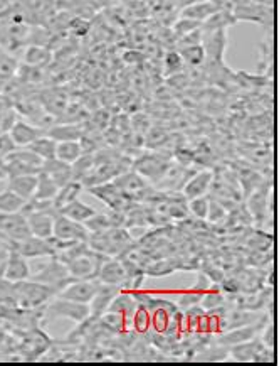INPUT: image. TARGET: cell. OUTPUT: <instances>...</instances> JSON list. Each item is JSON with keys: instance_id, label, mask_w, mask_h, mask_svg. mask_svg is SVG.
<instances>
[{"instance_id": "obj_38", "label": "cell", "mask_w": 279, "mask_h": 366, "mask_svg": "<svg viewBox=\"0 0 279 366\" xmlns=\"http://www.w3.org/2000/svg\"><path fill=\"white\" fill-rule=\"evenodd\" d=\"M209 205H210V198L209 196H199V198L188 199L187 207L188 213L194 214L197 220H207V213H209Z\"/></svg>"}, {"instance_id": "obj_11", "label": "cell", "mask_w": 279, "mask_h": 366, "mask_svg": "<svg viewBox=\"0 0 279 366\" xmlns=\"http://www.w3.org/2000/svg\"><path fill=\"white\" fill-rule=\"evenodd\" d=\"M9 250V248H7ZM32 272L31 267H29V260L25 256H22L16 250H9V255H7L5 265H3V278L7 282H22L31 278Z\"/></svg>"}, {"instance_id": "obj_4", "label": "cell", "mask_w": 279, "mask_h": 366, "mask_svg": "<svg viewBox=\"0 0 279 366\" xmlns=\"http://www.w3.org/2000/svg\"><path fill=\"white\" fill-rule=\"evenodd\" d=\"M46 316L49 319H71L73 323L79 324L81 321H85L89 316V305L88 304H79L74 301L63 299V297H52L49 301L46 307Z\"/></svg>"}, {"instance_id": "obj_9", "label": "cell", "mask_w": 279, "mask_h": 366, "mask_svg": "<svg viewBox=\"0 0 279 366\" xmlns=\"http://www.w3.org/2000/svg\"><path fill=\"white\" fill-rule=\"evenodd\" d=\"M201 44L205 49V56L212 63H224L225 49H227V31L219 29V31H202Z\"/></svg>"}, {"instance_id": "obj_44", "label": "cell", "mask_w": 279, "mask_h": 366, "mask_svg": "<svg viewBox=\"0 0 279 366\" xmlns=\"http://www.w3.org/2000/svg\"><path fill=\"white\" fill-rule=\"evenodd\" d=\"M201 299H202L201 294H197V292H194V290L187 289L186 292L180 294L179 301H177L175 304L179 305V309H188V307H192V305L201 304Z\"/></svg>"}, {"instance_id": "obj_6", "label": "cell", "mask_w": 279, "mask_h": 366, "mask_svg": "<svg viewBox=\"0 0 279 366\" xmlns=\"http://www.w3.org/2000/svg\"><path fill=\"white\" fill-rule=\"evenodd\" d=\"M172 162L165 159L161 154H143L135 161L133 169L138 172L140 176L145 177L146 181H152V183H160V179L167 172L168 165Z\"/></svg>"}, {"instance_id": "obj_45", "label": "cell", "mask_w": 279, "mask_h": 366, "mask_svg": "<svg viewBox=\"0 0 279 366\" xmlns=\"http://www.w3.org/2000/svg\"><path fill=\"white\" fill-rule=\"evenodd\" d=\"M173 270H175V267L164 260V262H158V263H153V265H150L148 269H146V274L152 275V277H165V275L173 274Z\"/></svg>"}, {"instance_id": "obj_43", "label": "cell", "mask_w": 279, "mask_h": 366, "mask_svg": "<svg viewBox=\"0 0 279 366\" xmlns=\"http://www.w3.org/2000/svg\"><path fill=\"white\" fill-rule=\"evenodd\" d=\"M225 218H227V210H225V206L222 205V203H219L217 199L210 198L207 220H209L210 223L217 225V223H221V221H225Z\"/></svg>"}, {"instance_id": "obj_2", "label": "cell", "mask_w": 279, "mask_h": 366, "mask_svg": "<svg viewBox=\"0 0 279 366\" xmlns=\"http://www.w3.org/2000/svg\"><path fill=\"white\" fill-rule=\"evenodd\" d=\"M31 278L39 282V284L47 285L49 289L54 290L56 296L61 292L64 287H67L71 282L76 281V278L71 277L67 267L64 265L61 260L56 258V256H51V260H49L46 265L41 267V270L37 274L31 275Z\"/></svg>"}, {"instance_id": "obj_34", "label": "cell", "mask_w": 279, "mask_h": 366, "mask_svg": "<svg viewBox=\"0 0 279 366\" xmlns=\"http://www.w3.org/2000/svg\"><path fill=\"white\" fill-rule=\"evenodd\" d=\"M130 327L140 334H145L150 331V311L145 305L138 304L137 311L133 312L130 321Z\"/></svg>"}, {"instance_id": "obj_12", "label": "cell", "mask_w": 279, "mask_h": 366, "mask_svg": "<svg viewBox=\"0 0 279 366\" xmlns=\"http://www.w3.org/2000/svg\"><path fill=\"white\" fill-rule=\"evenodd\" d=\"M126 270H124V265L122 263V260L115 258V256H108L100 267V274H98V281L101 284H108V285H115L118 287L120 290H123L124 284H126Z\"/></svg>"}, {"instance_id": "obj_3", "label": "cell", "mask_w": 279, "mask_h": 366, "mask_svg": "<svg viewBox=\"0 0 279 366\" xmlns=\"http://www.w3.org/2000/svg\"><path fill=\"white\" fill-rule=\"evenodd\" d=\"M86 191H88L89 194H93L94 198L100 199V201L103 203V205H107L108 210L111 211L126 213V211L133 206V199L120 191L113 181L103 184H96V186L91 187H86Z\"/></svg>"}, {"instance_id": "obj_32", "label": "cell", "mask_w": 279, "mask_h": 366, "mask_svg": "<svg viewBox=\"0 0 279 366\" xmlns=\"http://www.w3.org/2000/svg\"><path fill=\"white\" fill-rule=\"evenodd\" d=\"M180 56H182L183 63L188 64L192 68H199L205 63L207 56H205V49L201 43L199 44H190V46H183L179 48Z\"/></svg>"}, {"instance_id": "obj_24", "label": "cell", "mask_w": 279, "mask_h": 366, "mask_svg": "<svg viewBox=\"0 0 279 366\" xmlns=\"http://www.w3.org/2000/svg\"><path fill=\"white\" fill-rule=\"evenodd\" d=\"M41 105L49 115L58 119L67 108V96L58 90H49L47 93H44V96H41Z\"/></svg>"}, {"instance_id": "obj_5", "label": "cell", "mask_w": 279, "mask_h": 366, "mask_svg": "<svg viewBox=\"0 0 279 366\" xmlns=\"http://www.w3.org/2000/svg\"><path fill=\"white\" fill-rule=\"evenodd\" d=\"M31 236L27 218L24 213H0V240L19 241Z\"/></svg>"}, {"instance_id": "obj_39", "label": "cell", "mask_w": 279, "mask_h": 366, "mask_svg": "<svg viewBox=\"0 0 279 366\" xmlns=\"http://www.w3.org/2000/svg\"><path fill=\"white\" fill-rule=\"evenodd\" d=\"M186 68V63H183L182 56H180L179 51H168L164 58V70L165 74H180Z\"/></svg>"}, {"instance_id": "obj_18", "label": "cell", "mask_w": 279, "mask_h": 366, "mask_svg": "<svg viewBox=\"0 0 279 366\" xmlns=\"http://www.w3.org/2000/svg\"><path fill=\"white\" fill-rule=\"evenodd\" d=\"M41 171L46 172V174L58 184L59 187H63L64 184H67L69 181H73V167L71 164H66V162L59 161V159H49L43 162V167Z\"/></svg>"}, {"instance_id": "obj_14", "label": "cell", "mask_w": 279, "mask_h": 366, "mask_svg": "<svg viewBox=\"0 0 279 366\" xmlns=\"http://www.w3.org/2000/svg\"><path fill=\"white\" fill-rule=\"evenodd\" d=\"M113 183H115V186L118 187L120 191L124 192L126 196H130L133 201L138 198L140 192L148 187V181L143 176H140L135 169H128V171L118 174L113 179Z\"/></svg>"}, {"instance_id": "obj_15", "label": "cell", "mask_w": 279, "mask_h": 366, "mask_svg": "<svg viewBox=\"0 0 279 366\" xmlns=\"http://www.w3.org/2000/svg\"><path fill=\"white\" fill-rule=\"evenodd\" d=\"M9 134L10 137H12L14 143H16V147H29L37 137L46 134V130L34 125V123L29 122V120L17 119L16 123L10 127Z\"/></svg>"}, {"instance_id": "obj_29", "label": "cell", "mask_w": 279, "mask_h": 366, "mask_svg": "<svg viewBox=\"0 0 279 366\" xmlns=\"http://www.w3.org/2000/svg\"><path fill=\"white\" fill-rule=\"evenodd\" d=\"M58 184H56L46 172L41 171L39 174H37V186L32 199H36V201H52V199L56 198V194H58Z\"/></svg>"}, {"instance_id": "obj_20", "label": "cell", "mask_w": 279, "mask_h": 366, "mask_svg": "<svg viewBox=\"0 0 279 366\" xmlns=\"http://www.w3.org/2000/svg\"><path fill=\"white\" fill-rule=\"evenodd\" d=\"M52 61L51 49L46 46H39V44H27L22 52V64L31 68H44Z\"/></svg>"}, {"instance_id": "obj_16", "label": "cell", "mask_w": 279, "mask_h": 366, "mask_svg": "<svg viewBox=\"0 0 279 366\" xmlns=\"http://www.w3.org/2000/svg\"><path fill=\"white\" fill-rule=\"evenodd\" d=\"M120 289L115 285L108 284H100V289L96 290V294L93 296V299L89 301V316L100 319L104 312L108 311L109 305H111L113 299L118 296Z\"/></svg>"}, {"instance_id": "obj_23", "label": "cell", "mask_w": 279, "mask_h": 366, "mask_svg": "<svg viewBox=\"0 0 279 366\" xmlns=\"http://www.w3.org/2000/svg\"><path fill=\"white\" fill-rule=\"evenodd\" d=\"M237 21L232 9L222 7V9H217L207 21L202 22V31H219V29H225V31H227Z\"/></svg>"}, {"instance_id": "obj_50", "label": "cell", "mask_w": 279, "mask_h": 366, "mask_svg": "<svg viewBox=\"0 0 279 366\" xmlns=\"http://www.w3.org/2000/svg\"><path fill=\"white\" fill-rule=\"evenodd\" d=\"M137 54H140L138 51H126V52H124L123 58L126 59L128 63H142V59H137V58H135V56H137Z\"/></svg>"}, {"instance_id": "obj_41", "label": "cell", "mask_w": 279, "mask_h": 366, "mask_svg": "<svg viewBox=\"0 0 279 366\" xmlns=\"http://www.w3.org/2000/svg\"><path fill=\"white\" fill-rule=\"evenodd\" d=\"M225 304V297L224 294L221 292V289H209L205 294L202 296L201 305L205 311H210V309L221 307V305Z\"/></svg>"}, {"instance_id": "obj_10", "label": "cell", "mask_w": 279, "mask_h": 366, "mask_svg": "<svg viewBox=\"0 0 279 366\" xmlns=\"http://www.w3.org/2000/svg\"><path fill=\"white\" fill-rule=\"evenodd\" d=\"M52 235L66 241H88L89 232L86 230L85 223H79V221L58 214L54 220V232H52Z\"/></svg>"}, {"instance_id": "obj_13", "label": "cell", "mask_w": 279, "mask_h": 366, "mask_svg": "<svg viewBox=\"0 0 279 366\" xmlns=\"http://www.w3.org/2000/svg\"><path fill=\"white\" fill-rule=\"evenodd\" d=\"M214 174L212 171H197L194 172L190 177L187 179V183L183 184V187L180 190L183 198L187 199H194L199 198V196H205L210 192V187H212L214 183Z\"/></svg>"}, {"instance_id": "obj_21", "label": "cell", "mask_w": 279, "mask_h": 366, "mask_svg": "<svg viewBox=\"0 0 279 366\" xmlns=\"http://www.w3.org/2000/svg\"><path fill=\"white\" fill-rule=\"evenodd\" d=\"M217 9H222L216 3V0H199V2L188 3V6L182 7V16L180 17H187L192 19V21L202 22L207 21Z\"/></svg>"}, {"instance_id": "obj_40", "label": "cell", "mask_w": 279, "mask_h": 366, "mask_svg": "<svg viewBox=\"0 0 279 366\" xmlns=\"http://www.w3.org/2000/svg\"><path fill=\"white\" fill-rule=\"evenodd\" d=\"M67 32L76 37V39L88 36V34L91 32V21H89L88 17H71L69 24H67Z\"/></svg>"}, {"instance_id": "obj_26", "label": "cell", "mask_w": 279, "mask_h": 366, "mask_svg": "<svg viewBox=\"0 0 279 366\" xmlns=\"http://www.w3.org/2000/svg\"><path fill=\"white\" fill-rule=\"evenodd\" d=\"M19 68H21V63H19L17 56L9 49L0 46V83L16 78Z\"/></svg>"}, {"instance_id": "obj_25", "label": "cell", "mask_w": 279, "mask_h": 366, "mask_svg": "<svg viewBox=\"0 0 279 366\" xmlns=\"http://www.w3.org/2000/svg\"><path fill=\"white\" fill-rule=\"evenodd\" d=\"M85 191V186H82L81 181H69L67 184H64L63 187H59L58 194H56V198L52 199V205H54L56 210H61L63 206L69 205L71 201H74V199L79 198V194Z\"/></svg>"}, {"instance_id": "obj_46", "label": "cell", "mask_w": 279, "mask_h": 366, "mask_svg": "<svg viewBox=\"0 0 279 366\" xmlns=\"http://www.w3.org/2000/svg\"><path fill=\"white\" fill-rule=\"evenodd\" d=\"M14 149H16V143H14L9 132H0V161H5V157Z\"/></svg>"}, {"instance_id": "obj_33", "label": "cell", "mask_w": 279, "mask_h": 366, "mask_svg": "<svg viewBox=\"0 0 279 366\" xmlns=\"http://www.w3.org/2000/svg\"><path fill=\"white\" fill-rule=\"evenodd\" d=\"M25 205V199L17 196L10 190H3L0 192V213H21Z\"/></svg>"}, {"instance_id": "obj_31", "label": "cell", "mask_w": 279, "mask_h": 366, "mask_svg": "<svg viewBox=\"0 0 279 366\" xmlns=\"http://www.w3.org/2000/svg\"><path fill=\"white\" fill-rule=\"evenodd\" d=\"M56 145H58V142L44 134L41 135V137H37L36 141L29 145V149H31L32 152H36L43 161H49L56 157Z\"/></svg>"}, {"instance_id": "obj_19", "label": "cell", "mask_w": 279, "mask_h": 366, "mask_svg": "<svg viewBox=\"0 0 279 366\" xmlns=\"http://www.w3.org/2000/svg\"><path fill=\"white\" fill-rule=\"evenodd\" d=\"M86 127L82 123H52L46 130V135L54 139L56 142L79 141L85 135Z\"/></svg>"}, {"instance_id": "obj_37", "label": "cell", "mask_w": 279, "mask_h": 366, "mask_svg": "<svg viewBox=\"0 0 279 366\" xmlns=\"http://www.w3.org/2000/svg\"><path fill=\"white\" fill-rule=\"evenodd\" d=\"M170 318L172 314L168 311H165V309H152L150 311V329L157 334L165 333V329L168 327V323H170Z\"/></svg>"}, {"instance_id": "obj_42", "label": "cell", "mask_w": 279, "mask_h": 366, "mask_svg": "<svg viewBox=\"0 0 279 366\" xmlns=\"http://www.w3.org/2000/svg\"><path fill=\"white\" fill-rule=\"evenodd\" d=\"M201 28H202L201 22L192 21V19H187V17H180L179 21L175 22V26H173V34H175L177 39H179V37L197 31V29H201Z\"/></svg>"}, {"instance_id": "obj_7", "label": "cell", "mask_w": 279, "mask_h": 366, "mask_svg": "<svg viewBox=\"0 0 279 366\" xmlns=\"http://www.w3.org/2000/svg\"><path fill=\"white\" fill-rule=\"evenodd\" d=\"M5 248L19 252V254L25 256L27 260L43 258V256L51 258V256H54V250H52L47 238H37L34 235L19 241H5Z\"/></svg>"}, {"instance_id": "obj_30", "label": "cell", "mask_w": 279, "mask_h": 366, "mask_svg": "<svg viewBox=\"0 0 279 366\" xmlns=\"http://www.w3.org/2000/svg\"><path fill=\"white\" fill-rule=\"evenodd\" d=\"M82 149L79 141H64L58 142L56 145V159L66 162V164H73L81 157Z\"/></svg>"}, {"instance_id": "obj_35", "label": "cell", "mask_w": 279, "mask_h": 366, "mask_svg": "<svg viewBox=\"0 0 279 366\" xmlns=\"http://www.w3.org/2000/svg\"><path fill=\"white\" fill-rule=\"evenodd\" d=\"M94 164H96V162H94V154H81V157L71 164L74 179L82 181L86 176H89V172L94 169Z\"/></svg>"}, {"instance_id": "obj_22", "label": "cell", "mask_w": 279, "mask_h": 366, "mask_svg": "<svg viewBox=\"0 0 279 366\" xmlns=\"http://www.w3.org/2000/svg\"><path fill=\"white\" fill-rule=\"evenodd\" d=\"M36 186L37 174L7 177V190L14 191L17 196H21L22 199H25V201L32 199L34 192H36Z\"/></svg>"}, {"instance_id": "obj_53", "label": "cell", "mask_w": 279, "mask_h": 366, "mask_svg": "<svg viewBox=\"0 0 279 366\" xmlns=\"http://www.w3.org/2000/svg\"><path fill=\"white\" fill-rule=\"evenodd\" d=\"M56 2H61V0H56Z\"/></svg>"}, {"instance_id": "obj_27", "label": "cell", "mask_w": 279, "mask_h": 366, "mask_svg": "<svg viewBox=\"0 0 279 366\" xmlns=\"http://www.w3.org/2000/svg\"><path fill=\"white\" fill-rule=\"evenodd\" d=\"M137 307H138V303L135 301V297L131 296L130 290H120L118 296L113 299V303L111 305H109L108 311L120 312V314H123L128 321H131V316H133V312L137 311Z\"/></svg>"}, {"instance_id": "obj_1", "label": "cell", "mask_w": 279, "mask_h": 366, "mask_svg": "<svg viewBox=\"0 0 279 366\" xmlns=\"http://www.w3.org/2000/svg\"><path fill=\"white\" fill-rule=\"evenodd\" d=\"M52 297H56L54 290L32 281V278L14 284V299L24 309L41 307V305L47 304Z\"/></svg>"}, {"instance_id": "obj_28", "label": "cell", "mask_w": 279, "mask_h": 366, "mask_svg": "<svg viewBox=\"0 0 279 366\" xmlns=\"http://www.w3.org/2000/svg\"><path fill=\"white\" fill-rule=\"evenodd\" d=\"M94 213H96L94 207L79 201V199H74V201H71L69 205L63 206L61 210H59V214H63V216L66 218H71V220L74 221H79V223H85V221L89 220Z\"/></svg>"}, {"instance_id": "obj_48", "label": "cell", "mask_w": 279, "mask_h": 366, "mask_svg": "<svg viewBox=\"0 0 279 366\" xmlns=\"http://www.w3.org/2000/svg\"><path fill=\"white\" fill-rule=\"evenodd\" d=\"M219 289L225 294H237V292H241V282L237 281V278H231V277L222 278L221 287H219Z\"/></svg>"}, {"instance_id": "obj_47", "label": "cell", "mask_w": 279, "mask_h": 366, "mask_svg": "<svg viewBox=\"0 0 279 366\" xmlns=\"http://www.w3.org/2000/svg\"><path fill=\"white\" fill-rule=\"evenodd\" d=\"M274 339H276V327H274V323L271 321L267 326H264V333H263L261 341H263V345L266 346V348L274 349V345H276V341H274Z\"/></svg>"}, {"instance_id": "obj_54", "label": "cell", "mask_w": 279, "mask_h": 366, "mask_svg": "<svg viewBox=\"0 0 279 366\" xmlns=\"http://www.w3.org/2000/svg\"><path fill=\"white\" fill-rule=\"evenodd\" d=\"M91 2H94V0H91Z\"/></svg>"}, {"instance_id": "obj_52", "label": "cell", "mask_w": 279, "mask_h": 366, "mask_svg": "<svg viewBox=\"0 0 279 366\" xmlns=\"http://www.w3.org/2000/svg\"><path fill=\"white\" fill-rule=\"evenodd\" d=\"M0 165H3V161H0Z\"/></svg>"}, {"instance_id": "obj_49", "label": "cell", "mask_w": 279, "mask_h": 366, "mask_svg": "<svg viewBox=\"0 0 279 366\" xmlns=\"http://www.w3.org/2000/svg\"><path fill=\"white\" fill-rule=\"evenodd\" d=\"M7 255H9V250H7L5 247L0 248V281L3 278V265H5Z\"/></svg>"}, {"instance_id": "obj_17", "label": "cell", "mask_w": 279, "mask_h": 366, "mask_svg": "<svg viewBox=\"0 0 279 366\" xmlns=\"http://www.w3.org/2000/svg\"><path fill=\"white\" fill-rule=\"evenodd\" d=\"M261 324L254 323V324H247V326H239V327H232V329H225V333L222 331L221 336L217 339V345L225 346V348H231V346L239 345V343L249 341V339L254 338L256 334L261 329Z\"/></svg>"}, {"instance_id": "obj_8", "label": "cell", "mask_w": 279, "mask_h": 366, "mask_svg": "<svg viewBox=\"0 0 279 366\" xmlns=\"http://www.w3.org/2000/svg\"><path fill=\"white\" fill-rule=\"evenodd\" d=\"M101 282L98 278H85V281H73L69 285L64 287L61 292L58 294V297L63 299L74 301L79 304H89V301L93 299V296L96 294V290L100 289Z\"/></svg>"}, {"instance_id": "obj_36", "label": "cell", "mask_w": 279, "mask_h": 366, "mask_svg": "<svg viewBox=\"0 0 279 366\" xmlns=\"http://www.w3.org/2000/svg\"><path fill=\"white\" fill-rule=\"evenodd\" d=\"M3 169H5L7 177L39 174L41 172V167H36V165H31V164H24V162H19V161H5L3 162Z\"/></svg>"}, {"instance_id": "obj_51", "label": "cell", "mask_w": 279, "mask_h": 366, "mask_svg": "<svg viewBox=\"0 0 279 366\" xmlns=\"http://www.w3.org/2000/svg\"><path fill=\"white\" fill-rule=\"evenodd\" d=\"M7 179V174H5V169H3V165H0V181Z\"/></svg>"}]
</instances>
